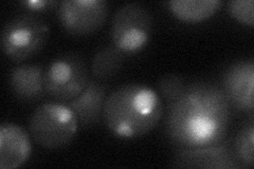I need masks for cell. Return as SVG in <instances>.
<instances>
[{"mask_svg": "<svg viewBox=\"0 0 254 169\" xmlns=\"http://www.w3.org/2000/svg\"><path fill=\"white\" fill-rule=\"evenodd\" d=\"M233 148L243 167L254 166V122L252 117L237 132L233 140Z\"/></svg>", "mask_w": 254, "mask_h": 169, "instance_id": "15", "label": "cell"}, {"mask_svg": "<svg viewBox=\"0 0 254 169\" xmlns=\"http://www.w3.org/2000/svg\"><path fill=\"white\" fill-rule=\"evenodd\" d=\"M187 88L186 79L179 74L169 73L160 77L158 82V92L160 98L170 104L176 101Z\"/></svg>", "mask_w": 254, "mask_h": 169, "instance_id": "16", "label": "cell"}, {"mask_svg": "<svg viewBox=\"0 0 254 169\" xmlns=\"http://www.w3.org/2000/svg\"><path fill=\"white\" fill-rule=\"evenodd\" d=\"M32 151L29 133L14 123L0 125V168L16 169L25 164Z\"/></svg>", "mask_w": 254, "mask_h": 169, "instance_id": "11", "label": "cell"}, {"mask_svg": "<svg viewBox=\"0 0 254 169\" xmlns=\"http://www.w3.org/2000/svg\"><path fill=\"white\" fill-rule=\"evenodd\" d=\"M125 55L114 44L100 48L94 53L91 61V74L93 78L100 82H105L117 75L123 68Z\"/></svg>", "mask_w": 254, "mask_h": 169, "instance_id": "14", "label": "cell"}, {"mask_svg": "<svg viewBox=\"0 0 254 169\" xmlns=\"http://www.w3.org/2000/svg\"><path fill=\"white\" fill-rule=\"evenodd\" d=\"M221 89L231 107L253 113L254 109V61L241 59L231 63L224 72Z\"/></svg>", "mask_w": 254, "mask_h": 169, "instance_id": "9", "label": "cell"}, {"mask_svg": "<svg viewBox=\"0 0 254 169\" xmlns=\"http://www.w3.org/2000/svg\"><path fill=\"white\" fill-rule=\"evenodd\" d=\"M230 120L231 105L221 87L196 80L168 104L164 128L171 142L179 147H201L224 141Z\"/></svg>", "mask_w": 254, "mask_h": 169, "instance_id": "1", "label": "cell"}, {"mask_svg": "<svg viewBox=\"0 0 254 169\" xmlns=\"http://www.w3.org/2000/svg\"><path fill=\"white\" fill-rule=\"evenodd\" d=\"M106 0H64L58 6V18L63 29L74 36L89 35L107 20Z\"/></svg>", "mask_w": 254, "mask_h": 169, "instance_id": "7", "label": "cell"}, {"mask_svg": "<svg viewBox=\"0 0 254 169\" xmlns=\"http://www.w3.org/2000/svg\"><path fill=\"white\" fill-rule=\"evenodd\" d=\"M48 23L32 13H22L7 20L1 30V49L15 62L31 58L42 51L49 37Z\"/></svg>", "mask_w": 254, "mask_h": 169, "instance_id": "4", "label": "cell"}, {"mask_svg": "<svg viewBox=\"0 0 254 169\" xmlns=\"http://www.w3.org/2000/svg\"><path fill=\"white\" fill-rule=\"evenodd\" d=\"M163 112L160 95L154 89L142 84H126L107 96L103 119L118 138L133 140L155 129Z\"/></svg>", "mask_w": 254, "mask_h": 169, "instance_id": "2", "label": "cell"}, {"mask_svg": "<svg viewBox=\"0 0 254 169\" xmlns=\"http://www.w3.org/2000/svg\"><path fill=\"white\" fill-rule=\"evenodd\" d=\"M153 23V16L145 5L125 3L117 10L111 21V42L123 53L136 54L149 43Z\"/></svg>", "mask_w": 254, "mask_h": 169, "instance_id": "5", "label": "cell"}, {"mask_svg": "<svg viewBox=\"0 0 254 169\" xmlns=\"http://www.w3.org/2000/svg\"><path fill=\"white\" fill-rule=\"evenodd\" d=\"M9 87L16 99L23 103H36L47 94L45 71L39 65H20L12 69Z\"/></svg>", "mask_w": 254, "mask_h": 169, "instance_id": "12", "label": "cell"}, {"mask_svg": "<svg viewBox=\"0 0 254 169\" xmlns=\"http://www.w3.org/2000/svg\"><path fill=\"white\" fill-rule=\"evenodd\" d=\"M78 130L73 112L65 104L44 103L32 112L29 132L36 144L47 149H59L69 145Z\"/></svg>", "mask_w": 254, "mask_h": 169, "instance_id": "3", "label": "cell"}, {"mask_svg": "<svg viewBox=\"0 0 254 169\" xmlns=\"http://www.w3.org/2000/svg\"><path fill=\"white\" fill-rule=\"evenodd\" d=\"M227 10L231 17L242 25L253 28L254 2L253 0H232L228 2Z\"/></svg>", "mask_w": 254, "mask_h": 169, "instance_id": "17", "label": "cell"}, {"mask_svg": "<svg viewBox=\"0 0 254 169\" xmlns=\"http://www.w3.org/2000/svg\"><path fill=\"white\" fill-rule=\"evenodd\" d=\"M174 168L236 169L243 168L233 148V141L226 138L216 144L201 147H180L171 160Z\"/></svg>", "mask_w": 254, "mask_h": 169, "instance_id": "8", "label": "cell"}, {"mask_svg": "<svg viewBox=\"0 0 254 169\" xmlns=\"http://www.w3.org/2000/svg\"><path fill=\"white\" fill-rule=\"evenodd\" d=\"M89 83L86 59L76 52H68L54 58L45 71L47 94L60 103L75 99Z\"/></svg>", "mask_w": 254, "mask_h": 169, "instance_id": "6", "label": "cell"}, {"mask_svg": "<svg viewBox=\"0 0 254 169\" xmlns=\"http://www.w3.org/2000/svg\"><path fill=\"white\" fill-rule=\"evenodd\" d=\"M221 0H171L169 10L177 19L201 22L211 18L222 5Z\"/></svg>", "mask_w": 254, "mask_h": 169, "instance_id": "13", "label": "cell"}, {"mask_svg": "<svg viewBox=\"0 0 254 169\" xmlns=\"http://www.w3.org/2000/svg\"><path fill=\"white\" fill-rule=\"evenodd\" d=\"M108 86L105 82L89 80L84 91L65 105L73 112L78 128L87 129L97 125L103 117Z\"/></svg>", "mask_w": 254, "mask_h": 169, "instance_id": "10", "label": "cell"}, {"mask_svg": "<svg viewBox=\"0 0 254 169\" xmlns=\"http://www.w3.org/2000/svg\"><path fill=\"white\" fill-rule=\"evenodd\" d=\"M20 5L31 12H46L59 6L60 2L54 0H27V1H20Z\"/></svg>", "mask_w": 254, "mask_h": 169, "instance_id": "18", "label": "cell"}]
</instances>
